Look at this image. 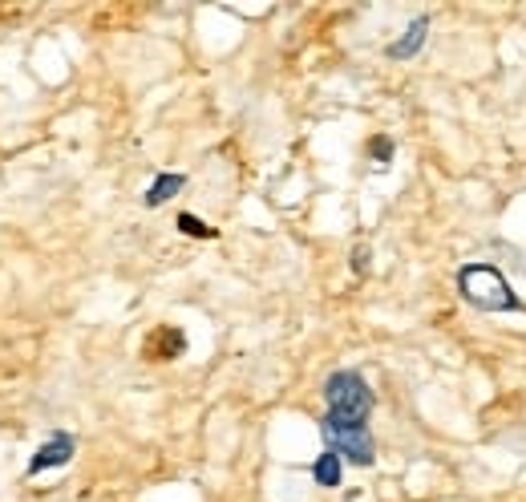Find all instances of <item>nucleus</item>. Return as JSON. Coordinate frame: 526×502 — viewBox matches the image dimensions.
Instances as JSON below:
<instances>
[{
  "mask_svg": "<svg viewBox=\"0 0 526 502\" xmlns=\"http://www.w3.org/2000/svg\"><path fill=\"white\" fill-rule=\"evenodd\" d=\"M324 401H328V417L344 421V426H369L372 413V389L364 385L361 372L340 369L324 381Z\"/></svg>",
  "mask_w": 526,
  "mask_h": 502,
  "instance_id": "f03ea898",
  "label": "nucleus"
},
{
  "mask_svg": "<svg viewBox=\"0 0 526 502\" xmlns=\"http://www.w3.org/2000/svg\"><path fill=\"white\" fill-rule=\"evenodd\" d=\"M320 429H324V442H328V450L336 453L340 462L348 458L352 466H372L377 450H372L369 426H344V421H336V417H328V413H324Z\"/></svg>",
  "mask_w": 526,
  "mask_h": 502,
  "instance_id": "7ed1b4c3",
  "label": "nucleus"
},
{
  "mask_svg": "<svg viewBox=\"0 0 526 502\" xmlns=\"http://www.w3.org/2000/svg\"><path fill=\"white\" fill-rule=\"evenodd\" d=\"M178 231L194 235V239H215V227H207L199 215H178Z\"/></svg>",
  "mask_w": 526,
  "mask_h": 502,
  "instance_id": "6e6552de",
  "label": "nucleus"
},
{
  "mask_svg": "<svg viewBox=\"0 0 526 502\" xmlns=\"http://www.w3.org/2000/svg\"><path fill=\"white\" fill-rule=\"evenodd\" d=\"M372 154H377V158L385 162L388 154H393V142H388V138H377V142H372Z\"/></svg>",
  "mask_w": 526,
  "mask_h": 502,
  "instance_id": "1a4fd4ad",
  "label": "nucleus"
},
{
  "mask_svg": "<svg viewBox=\"0 0 526 502\" xmlns=\"http://www.w3.org/2000/svg\"><path fill=\"white\" fill-rule=\"evenodd\" d=\"M183 186H186V175H158L150 183V191H146V207H162V202L174 199Z\"/></svg>",
  "mask_w": 526,
  "mask_h": 502,
  "instance_id": "423d86ee",
  "label": "nucleus"
},
{
  "mask_svg": "<svg viewBox=\"0 0 526 502\" xmlns=\"http://www.w3.org/2000/svg\"><path fill=\"white\" fill-rule=\"evenodd\" d=\"M69 458H73V437H69V434H57V437H49V442L29 458V474H40V470L65 466Z\"/></svg>",
  "mask_w": 526,
  "mask_h": 502,
  "instance_id": "20e7f679",
  "label": "nucleus"
},
{
  "mask_svg": "<svg viewBox=\"0 0 526 502\" xmlns=\"http://www.w3.org/2000/svg\"><path fill=\"white\" fill-rule=\"evenodd\" d=\"M340 470H344V462H340L332 450H324L320 458L312 462V478H316L320 486H340Z\"/></svg>",
  "mask_w": 526,
  "mask_h": 502,
  "instance_id": "0eeeda50",
  "label": "nucleus"
},
{
  "mask_svg": "<svg viewBox=\"0 0 526 502\" xmlns=\"http://www.w3.org/2000/svg\"><path fill=\"white\" fill-rule=\"evenodd\" d=\"M425 32H429V21L421 16V21H413L409 29H405L401 40H393V45H388V57H393V61H409V57L425 45Z\"/></svg>",
  "mask_w": 526,
  "mask_h": 502,
  "instance_id": "39448f33",
  "label": "nucleus"
},
{
  "mask_svg": "<svg viewBox=\"0 0 526 502\" xmlns=\"http://www.w3.org/2000/svg\"><path fill=\"white\" fill-rule=\"evenodd\" d=\"M458 291L469 308H477V312H518V308H522L514 288L506 283V275L494 264H466L458 272Z\"/></svg>",
  "mask_w": 526,
  "mask_h": 502,
  "instance_id": "f257e3e1",
  "label": "nucleus"
}]
</instances>
